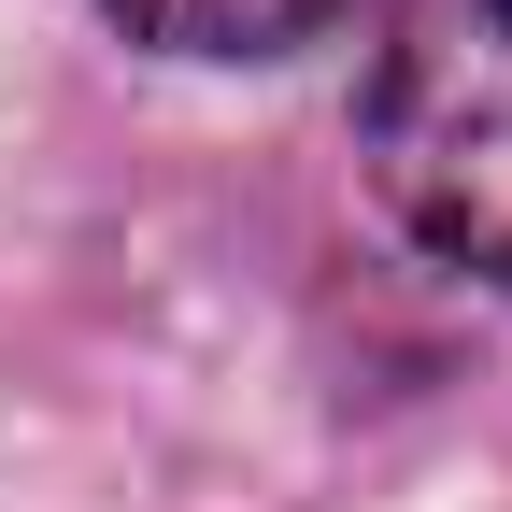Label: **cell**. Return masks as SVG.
I'll use <instances>...</instances> for the list:
<instances>
[{
    "label": "cell",
    "mask_w": 512,
    "mask_h": 512,
    "mask_svg": "<svg viewBox=\"0 0 512 512\" xmlns=\"http://www.w3.org/2000/svg\"><path fill=\"white\" fill-rule=\"evenodd\" d=\"M143 43L171 57H299V43H328L356 0H114Z\"/></svg>",
    "instance_id": "cell-2"
},
{
    "label": "cell",
    "mask_w": 512,
    "mask_h": 512,
    "mask_svg": "<svg viewBox=\"0 0 512 512\" xmlns=\"http://www.w3.org/2000/svg\"><path fill=\"white\" fill-rule=\"evenodd\" d=\"M370 185L441 271L512 299V0H427L384 43Z\"/></svg>",
    "instance_id": "cell-1"
}]
</instances>
